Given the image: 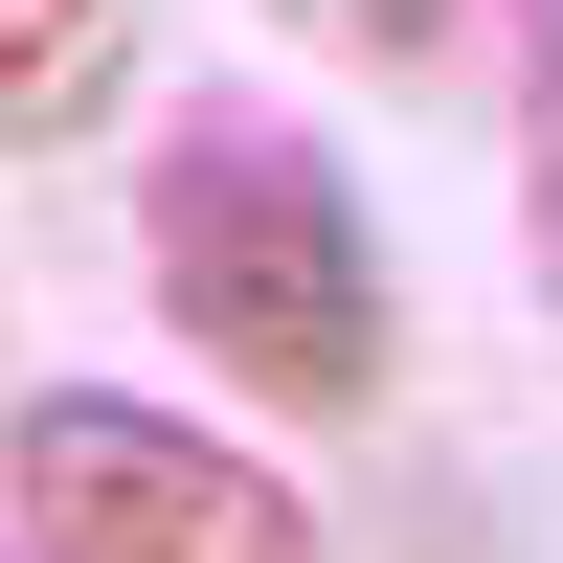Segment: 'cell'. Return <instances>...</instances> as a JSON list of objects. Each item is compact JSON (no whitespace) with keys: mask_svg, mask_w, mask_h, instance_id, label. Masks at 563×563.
Here are the masks:
<instances>
[{"mask_svg":"<svg viewBox=\"0 0 563 563\" xmlns=\"http://www.w3.org/2000/svg\"><path fill=\"white\" fill-rule=\"evenodd\" d=\"M0 563H23V541H0Z\"/></svg>","mask_w":563,"mask_h":563,"instance_id":"cell-6","label":"cell"},{"mask_svg":"<svg viewBox=\"0 0 563 563\" xmlns=\"http://www.w3.org/2000/svg\"><path fill=\"white\" fill-rule=\"evenodd\" d=\"M113 68H135V0H0V135L113 113Z\"/></svg>","mask_w":563,"mask_h":563,"instance_id":"cell-3","label":"cell"},{"mask_svg":"<svg viewBox=\"0 0 563 563\" xmlns=\"http://www.w3.org/2000/svg\"><path fill=\"white\" fill-rule=\"evenodd\" d=\"M135 271H158L180 361H225V384L294 406V429H361V406L406 384L384 225H361V180H339L316 113H180L158 180H135Z\"/></svg>","mask_w":563,"mask_h":563,"instance_id":"cell-1","label":"cell"},{"mask_svg":"<svg viewBox=\"0 0 563 563\" xmlns=\"http://www.w3.org/2000/svg\"><path fill=\"white\" fill-rule=\"evenodd\" d=\"M271 23H316L339 68H451V45H474V0H271Z\"/></svg>","mask_w":563,"mask_h":563,"instance_id":"cell-5","label":"cell"},{"mask_svg":"<svg viewBox=\"0 0 563 563\" xmlns=\"http://www.w3.org/2000/svg\"><path fill=\"white\" fill-rule=\"evenodd\" d=\"M519 249L563 294V0H519Z\"/></svg>","mask_w":563,"mask_h":563,"instance_id":"cell-4","label":"cell"},{"mask_svg":"<svg viewBox=\"0 0 563 563\" xmlns=\"http://www.w3.org/2000/svg\"><path fill=\"white\" fill-rule=\"evenodd\" d=\"M0 541H45V563H339L294 474H249L225 429L113 406V384L0 406Z\"/></svg>","mask_w":563,"mask_h":563,"instance_id":"cell-2","label":"cell"}]
</instances>
